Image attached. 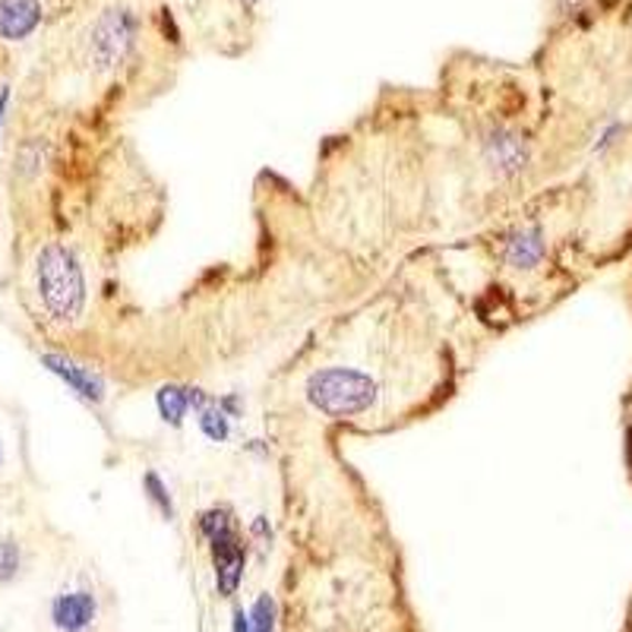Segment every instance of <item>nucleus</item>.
Segmentation results:
<instances>
[{"label": "nucleus", "instance_id": "nucleus-1", "mask_svg": "<svg viewBox=\"0 0 632 632\" xmlns=\"http://www.w3.org/2000/svg\"><path fill=\"white\" fill-rule=\"evenodd\" d=\"M418 291L393 279L307 342L285 367L301 411L339 430L386 433L456 396L459 361Z\"/></svg>", "mask_w": 632, "mask_h": 632}, {"label": "nucleus", "instance_id": "nucleus-2", "mask_svg": "<svg viewBox=\"0 0 632 632\" xmlns=\"http://www.w3.org/2000/svg\"><path fill=\"white\" fill-rule=\"evenodd\" d=\"M93 263L83 240L47 235L25 259L23 298L51 342H67L89 323L95 301Z\"/></svg>", "mask_w": 632, "mask_h": 632}, {"label": "nucleus", "instance_id": "nucleus-3", "mask_svg": "<svg viewBox=\"0 0 632 632\" xmlns=\"http://www.w3.org/2000/svg\"><path fill=\"white\" fill-rule=\"evenodd\" d=\"M142 54V20L127 3H108L98 10L83 39H79V64L95 83L118 89V108L133 95L130 76H137V61Z\"/></svg>", "mask_w": 632, "mask_h": 632}, {"label": "nucleus", "instance_id": "nucleus-4", "mask_svg": "<svg viewBox=\"0 0 632 632\" xmlns=\"http://www.w3.org/2000/svg\"><path fill=\"white\" fill-rule=\"evenodd\" d=\"M193 532L210 554L215 591L222 598H235L250 560V540L244 535L237 510L228 500H212L193 515Z\"/></svg>", "mask_w": 632, "mask_h": 632}, {"label": "nucleus", "instance_id": "nucleus-5", "mask_svg": "<svg viewBox=\"0 0 632 632\" xmlns=\"http://www.w3.org/2000/svg\"><path fill=\"white\" fill-rule=\"evenodd\" d=\"M39 361L47 374L64 383V389L79 405H86L95 418H105V411L115 401V379L105 367H98L76 349H64V345H51L45 352H39Z\"/></svg>", "mask_w": 632, "mask_h": 632}, {"label": "nucleus", "instance_id": "nucleus-6", "mask_svg": "<svg viewBox=\"0 0 632 632\" xmlns=\"http://www.w3.org/2000/svg\"><path fill=\"white\" fill-rule=\"evenodd\" d=\"M193 383L188 376H168L156 386L152 393V408L159 415V421L174 430V433H184L190 427V415H193Z\"/></svg>", "mask_w": 632, "mask_h": 632}, {"label": "nucleus", "instance_id": "nucleus-7", "mask_svg": "<svg viewBox=\"0 0 632 632\" xmlns=\"http://www.w3.org/2000/svg\"><path fill=\"white\" fill-rule=\"evenodd\" d=\"M98 617V601L89 588H71L61 591L51 601V623L61 632H86Z\"/></svg>", "mask_w": 632, "mask_h": 632}, {"label": "nucleus", "instance_id": "nucleus-8", "mask_svg": "<svg viewBox=\"0 0 632 632\" xmlns=\"http://www.w3.org/2000/svg\"><path fill=\"white\" fill-rule=\"evenodd\" d=\"M45 20L42 0H0V39L3 42H25L39 32Z\"/></svg>", "mask_w": 632, "mask_h": 632}, {"label": "nucleus", "instance_id": "nucleus-9", "mask_svg": "<svg viewBox=\"0 0 632 632\" xmlns=\"http://www.w3.org/2000/svg\"><path fill=\"white\" fill-rule=\"evenodd\" d=\"M140 493L149 503V510L159 515L162 522H178V496L171 481L164 478L159 465H142L140 471Z\"/></svg>", "mask_w": 632, "mask_h": 632}, {"label": "nucleus", "instance_id": "nucleus-10", "mask_svg": "<svg viewBox=\"0 0 632 632\" xmlns=\"http://www.w3.org/2000/svg\"><path fill=\"white\" fill-rule=\"evenodd\" d=\"M250 620V632H276V598L269 591H263L254 608L247 610Z\"/></svg>", "mask_w": 632, "mask_h": 632}, {"label": "nucleus", "instance_id": "nucleus-11", "mask_svg": "<svg viewBox=\"0 0 632 632\" xmlns=\"http://www.w3.org/2000/svg\"><path fill=\"white\" fill-rule=\"evenodd\" d=\"M20 563H23V550L13 538L0 540V582H10L17 572H20Z\"/></svg>", "mask_w": 632, "mask_h": 632}, {"label": "nucleus", "instance_id": "nucleus-12", "mask_svg": "<svg viewBox=\"0 0 632 632\" xmlns=\"http://www.w3.org/2000/svg\"><path fill=\"white\" fill-rule=\"evenodd\" d=\"M232 632H250V620H247L244 608H235V613H232Z\"/></svg>", "mask_w": 632, "mask_h": 632}, {"label": "nucleus", "instance_id": "nucleus-13", "mask_svg": "<svg viewBox=\"0 0 632 632\" xmlns=\"http://www.w3.org/2000/svg\"><path fill=\"white\" fill-rule=\"evenodd\" d=\"M7 111H10V89H0V146H3V124H7Z\"/></svg>", "mask_w": 632, "mask_h": 632}, {"label": "nucleus", "instance_id": "nucleus-14", "mask_svg": "<svg viewBox=\"0 0 632 632\" xmlns=\"http://www.w3.org/2000/svg\"><path fill=\"white\" fill-rule=\"evenodd\" d=\"M3 459H7V449H3V440H0V465H3Z\"/></svg>", "mask_w": 632, "mask_h": 632}, {"label": "nucleus", "instance_id": "nucleus-15", "mask_svg": "<svg viewBox=\"0 0 632 632\" xmlns=\"http://www.w3.org/2000/svg\"><path fill=\"white\" fill-rule=\"evenodd\" d=\"M247 3H259V0H247Z\"/></svg>", "mask_w": 632, "mask_h": 632}]
</instances>
